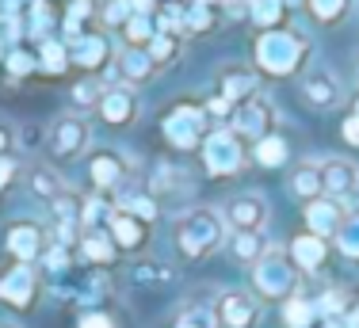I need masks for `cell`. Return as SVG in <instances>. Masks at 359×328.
Listing matches in <instances>:
<instances>
[{"mask_svg":"<svg viewBox=\"0 0 359 328\" xmlns=\"http://www.w3.org/2000/svg\"><path fill=\"white\" fill-rule=\"evenodd\" d=\"M252 54L264 76H294L310 57V42H306V34L290 27H271V31H260Z\"/></svg>","mask_w":359,"mask_h":328,"instance_id":"obj_1","label":"cell"},{"mask_svg":"<svg viewBox=\"0 0 359 328\" xmlns=\"http://www.w3.org/2000/svg\"><path fill=\"white\" fill-rule=\"evenodd\" d=\"M226 240V218L222 210H210V206H195V210L180 214L176 221V245L187 260H199V256H210L215 248H222Z\"/></svg>","mask_w":359,"mask_h":328,"instance_id":"obj_2","label":"cell"},{"mask_svg":"<svg viewBox=\"0 0 359 328\" xmlns=\"http://www.w3.org/2000/svg\"><path fill=\"white\" fill-rule=\"evenodd\" d=\"M252 287L256 294L271 298V301H287L294 298V287H298V267L290 260V252L271 245L260 260L252 264Z\"/></svg>","mask_w":359,"mask_h":328,"instance_id":"obj_3","label":"cell"},{"mask_svg":"<svg viewBox=\"0 0 359 328\" xmlns=\"http://www.w3.org/2000/svg\"><path fill=\"white\" fill-rule=\"evenodd\" d=\"M210 134V115L199 103H176L165 118V137L176 149H199L203 137Z\"/></svg>","mask_w":359,"mask_h":328,"instance_id":"obj_4","label":"cell"},{"mask_svg":"<svg viewBox=\"0 0 359 328\" xmlns=\"http://www.w3.org/2000/svg\"><path fill=\"white\" fill-rule=\"evenodd\" d=\"M203 164H207L210 176H233V172L245 168V142L233 130H210L203 137Z\"/></svg>","mask_w":359,"mask_h":328,"instance_id":"obj_5","label":"cell"},{"mask_svg":"<svg viewBox=\"0 0 359 328\" xmlns=\"http://www.w3.org/2000/svg\"><path fill=\"white\" fill-rule=\"evenodd\" d=\"M271 126H276V107L264 96L241 100L233 107V115H229V130L241 137V142H260V137L271 134Z\"/></svg>","mask_w":359,"mask_h":328,"instance_id":"obj_6","label":"cell"},{"mask_svg":"<svg viewBox=\"0 0 359 328\" xmlns=\"http://www.w3.org/2000/svg\"><path fill=\"white\" fill-rule=\"evenodd\" d=\"M88 123L81 115H62L54 126H50V137H46V149L54 160H76L84 149H88Z\"/></svg>","mask_w":359,"mask_h":328,"instance_id":"obj_7","label":"cell"},{"mask_svg":"<svg viewBox=\"0 0 359 328\" xmlns=\"http://www.w3.org/2000/svg\"><path fill=\"white\" fill-rule=\"evenodd\" d=\"M222 218H226V226L233 229V233H264L271 210H268V198H264V195L245 191V195L229 198L226 210H222Z\"/></svg>","mask_w":359,"mask_h":328,"instance_id":"obj_8","label":"cell"},{"mask_svg":"<svg viewBox=\"0 0 359 328\" xmlns=\"http://www.w3.org/2000/svg\"><path fill=\"white\" fill-rule=\"evenodd\" d=\"M215 313L222 328H252L260 321V306H256L252 294L245 290H222L215 301Z\"/></svg>","mask_w":359,"mask_h":328,"instance_id":"obj_9","label":"cell"},{"mask_svg":"<svg viewBox=\"0 0 359 328\" xmlns=\"http://www.w3.org/2000/svg\"><path fill=\"white\" fill-rule=\"evenodd\" d=\"M340 96H344V88H340L337 73H329V69H321V65H313L302 73V100L310 103V107L332 111L340 103Z\"/></svg>","mask_w":359,"mask_h":328,"instance_id":"obj_10","label":"cell"},{"mask_svg":"<svg viewBox=\"0 0 359 328\" xmlns=\"http://www.w3.org/2000/svg\"><path fill=\"white\" fill-rule=\"evenodd\" d=\"M318 164H321V191L329 198L344 203L348 195H359V164L344 160V157H329Z\"/></svg>","mask_w":359,"mask_h":328,"instance_id":"obj_11","label":"cell"},{"mask_svg":"<svg viewBox=\"0 0 359 328\" xmlns=\"http://www.w3.org/2000/svg\"><path fill=\"white\" fill-rule=\"evenodd\" d=\"M8 252L15 256L20 264H35L42 252H46V233H42V226H35V221H15V226H8V237H4Z\"/></svg>","mask_w":359,"mask_h":328,"instance_id":"obj_12","label":"cell"},{"mask_svg":"<svg viewBox=\"0 0 359 328\" xmlns=\"http://www.w3.org/2000/svg\"><path fill=\"white\" fill-rule=\"evenodd\" d=\"M96 111L107 126H130L138 118V96H134L130 84H111Z\"/></svg>","mask_w":359,"mask_h":328,"instance_id":"obj_13","label":"cell"},{"mask_svg":"<svg viewBox=\"0 0 359 328\" xmlns=\"http://www.w3.org/2000/svg\"><path fill=\"white\" fill-rule=\"evenodd\" d=\"M69 62H73V65H81L84 73L92 76V73H100L104 65H111L115 57H111V46H107L104 34H88V31H84L81 39H73V42H69Z\"/></svg>","mask_w":359,"mask_h":328,"instance_id":"obj_14","label":"cell"},{"mask_svg":"<svg viewBox=\"0 0 359 328\" xmlns=\"http://www.w3.org/2000/svg\"><path fill=\"white\" fill-rule=\"evenodd\" d=\"M340 221H344V203H340V198L321 195V198H313V203H306V233L329 240L332 233L340 229Z\"/></svg>","mask_w":359,"mask_h":328,"instance_id":"obj_15","label":"cell"},{"mask_svg":"<svg viewBox=\"0 0 359 328\" xmlns=\"http://www.w3.org/2000/svg\"><path fill=\"white\" fill-rule=\"evenodd\" d=\"M111 73L118 76L123 84H145L153 73H157V65H153V57H149V50H142V46H126L123 54L111 62Z\"/></svg>","mask_w":359,"mask_h":328,"instance_id":"obj_16","label":"cell"},{"mask_svg":"<svg viewBox=\"0 0 359 328\" xmlns=\"http://www.w3.org/2000/svg\"><path fill=\"white\" fill-rule=\"evenodd\" d=\"M290 260L302 275H318L325 260H329V245H325V237H313V233H298L294 240H290Z\"/></svg>","mask_w":359,"mask_h":328,"instance_id":"obj_17","label":"cell"},{"mask_svg":"<svg viewBox=\"0 0 359 328\" xmlns=\"http://www.w3.org/2000/svg\"><path fill=\"white\" fill-rule=\"evenodd\" d=\"M31 298H35V271H31V264H15L0 279V301H8L15 309H27Z\"/></svg>","mask_w":359,"mask_h":328,"instance_id":"obj_18","label":"cell"},{"mask_svg":"<svg viewBox=\"0 0 359 328\" xmlns=\"http://www.w3.org/2000/svg\"><path fill=\"white\" fill-rule=\"evenodd\" d=\"M107 226H111V240H115L118 248H142L145 237H149V226H145L142 218H134V214L118 210V206L107 214Z\"/></svg>","mask_w":359,"mask_h":328,"instance_id":"obj_19","label":"cell"},{"mask_svg":"<svg viewBox=\"0 0 359 328\" xmlns=\"http://www.w3.org/2000/svg\"><path fill=\"white\" fill-rule=\"evenodd\" d=\"M123 157L118 153H111V149H104V153H96V157L88 160V176H92V184L100 187V191H111V187H118V179H123Z\"/></svg>","mask_w":359,"mask_h":328,"instance_id":"obj_20","label":"cell"},{"mask_svg":"<svg viewBox=\"0 0 359 328\" xmlns=\"http://www.w3.org/2000/svg\"><path fill=\"white\" fill-rule=\"evenodd\" d=\"M27 187L35 198H46V203H54V198L65 195V179L57 176V168H46V164H35V168L27 172Z\"/></svg>","mask_w":359,"mask_h":328,"instance_id":"obj_21","label":"cell"},{"mask_svg":"<svg viewBox=\"0 0 359 328\" xmlns=\"http://www.w3.org/2000/svg\"><path fill=\"white\" fill-rule=\"evenodd\" d=\"M256 96V73L252 69H226L222 73V100H229L237 107L241 100Z\"/></svg>","mask_w":359,"mask_h":328,"instance_id":"obj_22","label":"cell"},{"mask_svg":"<svg viewBox=\"0 0 359 328\" xmlns=\"http://www.w3.org/2000/svg\"><path fill=\"white\" fill-rule=\"evenodd\" d=\"M290 191L298 198H306V203H313V198H321V164L318 160H306L294 168V176H290Z\"/></svg>","mask_w":359,"mask_h":328,"instance_id":"obj_23","label":"cell"},{"mask_svg":"<svg viewBox=\"0 0 359 328\" xmlns=\"http://www.w3.org/2000/svg\"><path fill=\"white\" fill-rule=\"evenodd\" d=\"M287 4H290V0H249V15H252V23L260 31H271V27L283 23Z\"/></svg>","mask_w":359,"mask_h":328,"instance_id":"obj_24","label":"cell"},{"mask_svg":"<svg viewBox=\"0 0 359 328\" xmlns=\"http://www.w3.org/2000/svg\"><path fill=\"white\" fill-rule=\"evenodd\" d=\"M332 240H337V252L344 256V260H355L359 264V210L355 214H344V221H340L337 233H332Z\"/></svg>","mask_w":359,"mask_h":328,"instance_id":"obj_25","label":"cell"},{"mask_svg":"<svg viewBox=\"0 0 359 328\" xmlns=\"http://www.w3.org/2000/svg\"><path fill=\"white\" fill-rule=\"evenodd\" d=\"M306 12L318 23L332 27V23H344L348 12H352V0H306Z\"/></svg>","mask_w":359,"mask_h":328,"instance_id":"obj_26","label":"cell"},{"mask_svg":"<svg viewBox=\"0 0 359 328\" xmlns=\"http://www.w3.org/2000/svg\"><path fill=\"white\" fill-rule=\"evenodd\" d=\"M268 237L264 233H233V256L241 264H256L264 252H268Z\"/></svg>","mask_w":359,"mask_h":328,"instance_id":"obj_27","label":"cell"},{"mask_svg":"<svg viewBox=\"0 0 359 328\" xmlns=\"http://www.w3.org/2000/svg\"><path fill=\"white\" fill-rule=\"evenodd\" d=\"M287 142L279 134H268V137H260L256 142V164H264V168H279V164L287 160Z\"/></svg>","mask_w":359,"mask_h":328,"instance_id":"obj_28","label":"cell"},{"mask_svg":"<svg viewBox=\"0 0 359 328\" xmlns=\"http://www.w3.org/2000/svg\"><path fill=\"white\" fill-rule=\"evenodd\" d=\"M145 50H149L153 65L165 69V65H172V62H176V54H180V39H176V34H161V31H157V34H153V42H149Z\"/></svg>","mask_w":359,"mask_h":328,"instance_id":"obj_29","label":"cell"},{"mask_svg":"<svg viewBox=\"0 0 359 328\" xmlns=\"http://www.w3.org/2000/svg\"><path fill=\"white\" fill-rule=\"evenodd\" d=\"M104 84L96 81V76H84V81L73 84V107L88 111V107H100V100H104Z\"/></svg>","mask_w":359,"mask_h":328,"instance_id":"obj_30","label":"cell"},{"mask_svg":"<svg viewBox=\"0 0 359 328\" xmlns=\"http://www.w3.org/2000/svg\"><path fill=\"white\" fill-rule=\"evenodd\" d=\"M123 34H126V46H149L153 42V34H157V23H153V15H134L130 23L123 27Z\"/></svg>","mask_w":359,"mask_h":328,"instance_id":"obj_31","label":"cell"},{"mask_svg":"<svg viewBox=\"0 0 359 328\" xmlns=\"http://www.w3.org/2000/svg\"><path fill=\"white\" fill-rule=\"evenodd\" d=\"M84 256L96 260V264H111L115 260V240L104 237V233H96V229H88V237H84Z\"/></svg>","mask_w":359,"mask_h":328,"instance_id":"obj_32","label":"cell"},{"mask_svg":"<svg viewBox=\"0 0 359 328\" xmlns=\"http://www.w3.org/2000/svg\"><path fill=\"white\" fill-rule=\"evenodd\" d=\"M42 69H46V73H65V69H69V46L46 39L42 42Z\"/></svg>","mask_w":359,"mask_h":328,"instance_id":"obj_33","label":"cell"},{"mask_svg":"<svg viewBox=\"0 0 359 328\" xmlns=\"http://www.w3.org/2000/svg\"><path fill=\"white\" fill-rule=\"evenodd\" d=\"M313 313H318V309H313L310 298H298V294L287 298V313H283V317H287L290 328H306V324L313 321Z\"/></svg>","mask_w":359,"mask_h":328,"instance_id":"obj_34","label":"cell"},{"mask_svg":"<svg viewBox=\"0 0 359 328\" xmlns=\"http://www.w3.org/2000/svg\"><path fill=\"white\" fill-rule=\"evenodd\" d=\"M134 20V4L130 0H107L104 4V23L107 27H126Z\"/></svg>","mask_w":359,"mask_h":328,"instance_id":"obj_35","label":"cell"},{"mask_svg":"<svg viewBox=\"0 0 359 328\" xmlns=\"http://www.w3.org/2000/svg\"><path fill=\"white\" fill-rule=\"evenodd\" d=\"M176 328H218V313L207 309V306H195V309H187V313L180 317Z\"/></svg>","mask_w":359,"mask_h":328,"instance_id":"obj_36","label":"cell"},{"mask_svg":"<svg viewBox=\"0 0 359 328\" xmlns=\"http://www.w3.org/2000/svg\"><path fill=\"white\" fill-rule=\"evenodd\" d=\"M184 27H187V31H207V27H215V12H210L207 0H195L191 12L184 15Z\"/></svg>","mask_w":359,"mask_h":328,"instance_id":"obj_37","label":"cell"},{"mask_svg":"<svg viewBox=\"0 0 359 328\" xmlns=\"http://www.w3.org/2000/svg\"><path fill=\"white\" fill-rule=\"evenodd\" d=\"M118 210L134 214V218H142V221H153V218H157V203H153V198H145V195L123 198V203H118Z\"/></svg>","mask_w":359,"mask_h":328,"instance_id":"obj_38","label":"cell"},{"mask_svg":"<svg viewBox=\"0 0 359 328\" xmlns=\"http://www.w3.org/2000/svg\"><path fill=\"white\" fill-rule=\"evenodd\" d=\"M46 27H50V4L46 0H35V4H31V23H27V31L31 34H46Z\"/></svg>","mask_w":359,"mask_h":328,"instance_id":"obj_39","label":"cell"},{"mask_svg":"<svg viewBox=\"0 0 359 328\" xmlns=\"http://www.w3.org/2000/svg\"><path fill=\"white\" fill-rule=\"evenodd\" d=\"M8 69H12V76H27L31 69H35V57L23 54V50H12V54H8Z\"/></svg>","mask_w":359,"mask_h":328,"instance_id":"obj_40","label":"cell"},{"mask_svg":"<svg viewBox=\"0 0 359 328\" xmlns=\"http://www.w3.org/2000/svg\"><path fill=\"white\" fill-rule=\"evenodd\" d=\"M81 328H115V321H111L107 313H84L81 317Z\"/></svg>","mask_w":359,"mask_h":328,"instance_id":"obj_41","label":"cell"},{"mask_svg":"<svg viewBox=\"0 0 359 328\" xmlns=\"http://www.w3.org/2000/svg\"><path fill=\"white\" fill-rule=\"evenodd\" d=\"M344 142L348 145H359V115H348L344 118Z\"/></svg>","mask_w":359,"mask_h":328,"instance_id":"obj_42","label":"cell"},{"mask_svg":"<svg viewBox=\"0 0 359 328\" xmlns=\"http://www.w3.org/2000/svg\"><path fill=\"white\" fill-rule=\"evenodd\" d=\"M12 145H15L12 126H8V123H0V157H8V153H12Z\"/></svg>","mask_w":359,"mask_h":328,"instance_id":"obj_43","label":"cell"},{"mask_svg":"<svg viewBox=\"0 0 359 328\" xmlns=\"http://www.w3.org/2000/svg\"><path fill=\"white\" fill-rule=\"evenodd\" d=\"M12 176H15V160L12 157H0V191L12 184Z\"/></svg>","mask_w":359,"mask_h":328,"instance_id":"obj_44","label":"cell"},{"mask_svg":"<svg viewBox=\"0 0 359 328\" xmlns=\"http://www.w3.org/2000/svg\"><path fill=\"white\" fill-rule=\"evenodd\" d=\"M134 4V15H153L157 12V0H130Z\"/></svg>","mask_w":359,"mask_h":328,"instance_id":"obj_45","label":"cell"},{"mask_svg":"<svg viewBox=\"0 0 359 328\" xmlns=\"http://www.w3.org/2000/svg\"><path fill=\"white\" fill-rule=\"evenodd\" d=\"M355 115H359V100H355Z\"/></svg>","mask_w":359,"mask_h":328,"instance_id":"obj_46","label":"cell"},{"mask_svg":"<svg viewBox=\"0 0 359 328\" xmlns=\"http://www.w3.org/2000/svg\"><path fill=\"white\" fill-rule=\"evenodd\" d=\"M355 73H359V62H355Z\"/></svg>","mask_w":359,"mask_h":328,"instance_id":"obj_47","label":"cell"},{"mask_svg":"<svg viewBox=\"0 0 359 328\" xmlns=\"http://www.w3.org/2000/svg\"><path fill=\"white\" fill-rule=\"evenodd\" d=\"M0 57H4V54H0Z\"/></svg>","mask_w":359,"mask_h":328,"instance_id":"obj_48","label":"cell"}]
</instances>
